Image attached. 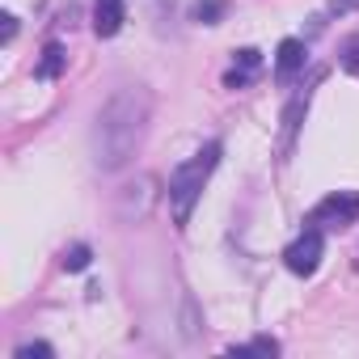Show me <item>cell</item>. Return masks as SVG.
<instances>
[{
  "instance_id": "6da1fadb",
  "label": "cell",
  "mask_w": 359,
  "mask_h": 359,
  "mask_svg": "<svg viewBox=\"0 0 359 359\" xmlns=\"http://www.w3.org/2000/svg\"><path fill=\"white\" fill-rule=\"evenodd\" d=\"M152 123V93L144 85H123L106 97V106L93 114V131H89V148H93V165L102 173H118L131 165V156L140 152L144 135Z\"/></svg>"
},
{
  "instance_id": "7a4b0ae2",
  "label": "cell",
  "mask_w": 359,
  "mask_h": 359,
  "mask_svg": "<svg viewBox=\"0 0 359 359\" xmlns=\"http://www.w3.org/2000/svg\"><path fill=\"white\" fill-rule=\"evenodd\" d=\"M220 152H224V144L212 140V144H203L195 156H187L182 165H173V173H169V208H173L177 229L191 224V212H195V203H199V195H203V187H208L212 169L220 165Z\"/></svg>"
},
{
  "instance_id": "3957f363",
  "label": "cell",
  "mask_w": 359,
  "mask_h": 359,
  "mask_svg": "<svg viewBox=\"0 0 359 359\" xmlns=\"http://www.w3.org/2000/svg\"><path fill=\"white\" fill-rule=\"evenodd\" d=\"M355 220H359V191H334L309 216V224L317 229H351Z\"/></svg>"
},
{
  "instance_id": "277c9868",
  "label": "cell",
  "mask_w": 359,
  "mask_h": 359,
  "mask_svg": "<svg viewBox=\"0 0 359 359\" xmlns=\"http://www.w3.org/2000/svg\"><path fill=\"white\" fill-rule=\"evenodd\" d=\"M321 254H325V237H321V229L317 224H309L287 250H283V262H287V271L292 275H300V279H309L317 266H321Z\"/></svg>"
},
{
  "instance_id": "5b68a950",
  "label": "cell",
  "mask_w": 359,
  "mask_h": 359,
  "mask_svg": "<svg viewBox=\"0 0 359 359\" xmlns=\"http://www.w3.org/2000/svg\"><path fill=\"white\" fill-rule=\"evenodd\" d=\"M304 64H309V47L300 39H283L279 51H275V81H283V85L296 81L304 72Z\"/></svg>"
},
{
  "instance_id": "8992f818",
  "label": "cell",
  "mask_w": 359,
  "mask_h": 359,
  "mask_svg": "<svg viewBox=\"0 0 359 359\" xmlns=\"http://www.w3.org/2000/svg\"><path fill=\"white\" fill-rule=\"evenodd\" d=\"M127 22V5L123 0H93V34L97 39H114Z\"/></svg>"
},
{
  "instance_id": "52a82bcc",
  "label": "cell",
  "mask_w": 359,
  "mask_h": 359,
  "mask_svg": "<svg viewBox=\"0 0 359 359\" xmlns=\"http://www.w3.org/2000/svg\"><path fill=\"white\" fill-rule=\"evenodd\" d=\"M258 68H262V51L241 47V51L233 55V68L224 72V89H245V85L258 76Z\"/></svg>"
},
{
  "instance_id": "ba28073f",
  "label": "cell",
  "mask_w": 359,
  "mask_h": 359,
  "mask_svg": "<svg viewBox=\"0 0 359 359\" xmlns=\"http://www.w3.org/2000/svg\"><path fill=\"white\" fill-rule=\"evenodd\" d=\"M64 64H68V51H64L60 43H47L43 55H39V64H34V76H39V81H55V76L64 72Z\"/></svg>"
},
{
  "instance_id": "9c48e42d",
  "label": "cell",
  "mask_w": 359,
  "mask_h": 359,
  "mask_svg": "<svg viewBox=\"0 0 359 359\" xmlns=\"http://www.w3.org/2000/svg\"><path fill=\"white\" fill-rule=\"evenodd\" d=\"M195 26H220L229 18V0H195L191 13H187Z\"/></svg>"
},
{
  "instance_id": "30bf717a",
  "label": "cell",
  "mask_w": 359,
  "mask_h": 359,
  "mask_svg": "<svg viewBox=\"0 0 359 359\" xmlns=\"http://www.w3.org/2000/svg\"><path fill=\"white\" fill-rule=\"evenodd\" d=\"M304 106H309V89L283 110V152H292V140H296V127H300V114H304Z\"/></svg>"
},
{
  "instance_id": "8fae6325",
  "label": "cell",
  "mask_w": 359,
  "mask_h": 359,
  "mask_svg": "<svg viewBox=\"0 0 359 359\" xmlns=\"http://www.w3.org/2000/svg\"><path fill=\"white\" fill-rule=\"evenodd\" d=\"M89 262H93V250H89L85 241H76V245H68V250H64V258H60V266H64L68 275H76V271H85Z\"/></svg>"
},
{
  "instance_id": "7c38bea8",
  "label": "cell",
  "mask_w": 359,
  "mask_h": 359,
  "mask_svg": "<svg viewBox=\"0 0 359 359\" xmlns=\"http://www.w3.org/2000/svg\"><path fill=\"white\" fill-rule=\"evenodd\" d=\"M229 355H279V342L275 338H254V342H241V346H229Z\"/></svg>"
},
{
  "instance_id": "4fadbf2b",
  "label": "cell",
  "mask_w": 359,
  "mask_h": 359,
  "mask_svg": "<svg viewBox=\"0 0 359 359\" xmlns=\"http://www.w3.org/2000/svg\"><path fill=\"white\" fill-rule=\"evenodd\" d=\"M338 64H342L346 72H359V34H346V39L338 43Z\"/></svg>"
},
{
  "instance_id": "5bb4252c",
  "label": "cell",
  "mask_w": 359,
  "mask_h": 359,
  "mask_svg": "<svg viewBox=\"0 0 359 359\" xmlns=\"http://www.w3.org/2000/svg\"><path fill=\"white\" fill-rule=\"evenodd\" d=\"M13 355H18V359H34V355H39V359H51V355H55V346H51V342H22Z\"/></svg>"
},
{
  "instance_id": "9a60e30c",
  "label": "cell",
  "mask_w": 359,
  "mask_h": 359,
  "mask_svg": "<svg viewBox=\"0 0 359 359\" xmlns=\"http://www.w3.org/2000/svg\"><path fill=\"white\" fill-rule=\"evenodd\" d=\"M0 22H5V30H0V43H13V39H18V18H13V13H5Z\"/></svg>"
},
{
  "instance_id": "2e32d148",
  "label": "cell",
  "mask_w": 359,
  "mask_h": 359,
  "mask_svg": "<svg viewBox=\"0 0 359 359\" xmlns=\"http://www.w3.org/2000/svg\"><path fill=\"white\" fill-rule=\"evenodd\" d=\"M355 9H359V0H330V13H338V18L342 13H355Z\"/></svg>"
}]
</instances>
